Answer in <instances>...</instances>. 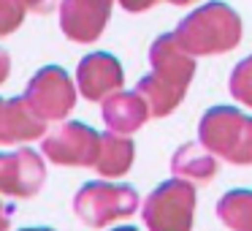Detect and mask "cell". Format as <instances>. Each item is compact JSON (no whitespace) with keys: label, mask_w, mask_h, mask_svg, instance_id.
Instances as JSON below:
<instances>
[{"label":"cell","mask_w":252,"mask_h":231,"mask_svg":"<svg viewBox=\"0 0 252 231\" xmlns=\"http://www.w3.org/2000/svg\"><path fill=\"white\" fill-rule=\"evenodd\" d=\"M195 188L187 180H165L144 201V223L149 231H192Z\"/></svg>","instance_id":"obj_4"},{"label":"cell","mask_w":252,"mask_h":231,"mask_svg":"<svg viewBox=\"0 0 252 231\" xmlns=\"http://www.w3.org/2000/svg\"><path fill=\"white\" fill-rule=\"evenodd\" d=\"M28 8L19 0H0V36H11L22 25Z\"/></svg>","instance_id":"obj_17"},{"label":"cell","mask_w":252,"mask_h":231,"mask_svg":"<svg viewBox=\"0 0 252 231\" xmlns=\"http://www.w3.org/2000/svg\"><path fill=\"white\" fill-rule=\"evenodd\" d=\"M133 158H136V147H133L130 136H120V133H100V153L95 171L100 177H122L130 171Z\"/></svg>","instance_id":"obj_14"},{"label":"cell","mask_w":252,"mask_h":231,"mask_svg":"<svg viewBox=\"0 0 252 231\" xmlns=\"http://www.w3.org/2000/svg\"><path fill=\"white\" fill-rule=\"evenodd\" d=\"M241 33H244L241 17L222 0H212L206 6L195 8L174 30L182 49L190 52L192 57L222 55V52L236 49Z\"/></svg>","instance_id":"obj_2"},{"label":"cell","mask_w":252,"mask_h":231,"mask_svg":"<svg viewBox=\"0 0 252 231\" xmlns=\"http://www.w3.org/2000/svg\"><path fill=\"white\" fill-rule=\"evenodd\" d=\"M19 3L35 14H49V11H55L57 3H63V0H19Z\"/></svg>","instance_id":"obj_18"},{"label":"cell","mask_w":252,"mask_h":231,"mask_svg":"<svg viewBox=\"0 0 252 231\" xmlns=\"http://www.w3.org/2000/svg\"><path fill=\"white\" fill-rule=\"evenodd\" d=\"M111 17V0H63L60 28L76 44H93L106 30Z\"/></svg>","instance_id":"obj_8"},{"label":"cell","mask_w":252,"mask_h":231,"mask_svg":"<svg viewBox=\"0 0 252 231\" xmlns=\"http://www.w3.org/2000/svg\"><path fill=\"white\" fill-rule=\"evenodd\" d=\"M114 231H136V229H130V226H122V229H114Z\"/></svg>","instance_id":"obj_24"},{"label":"cell","mask_w":252,"mask_h":231,"mask_svg":"<svg viewBox=\"0 0 252 231\" xmlns=\"http://www.w3.org/2000/svg\"><path fill=\"white\" fill-rule=\"evenodd\" d=\"M217 218L230 231H252V191H228L217 201Z\"/></svg>","instance_id":"obj_15"},{"label":"cell","mask_w":252,"mask_h":231,"mask_svg":"<svg viewBox=\"0 0 252 231\" xmlns=\"http://www.w3.org/2000/svg\"><path fill=\"white\" fill-rule=\"evenodd\" d=\"M149 117L152 115H149L147 101H144L136 90H133V93L120 90V93L109 95V98L103 101V122L111 133L130 136V133H136Z\"/></svg>","instance_id":"obj_12"},{"label":"cell","mask_w":252,"mask_h":231,"mask_svg":"<svg viewBox=\"0 0 252 231\" xmlns=\"http://www.w3.org/2000/svg\"><path fill=\"white\" fill-rule=\"evenodd\" d=\"M44 180H46V169L38 153L17 150V153L0 155V193L30 198L41 191Z\"/></svg>","instance_id":"obj_9"},{"label":"cell","mask_w":252,"mask_h":231,"mask_svg":"<svg viewBox=\"0 0 252 231\" xmlns=\"http://www.w3.org/2000/svg\"><path fill=\"white\" fill-rule=\"evenodd\" d=\"M198 142L233 166L252 163V117L233 106H212L198 122Z\"/></svg>","instance_id":"obj_3"},{"label":"cell","mask_w":252,"mask_h":231,"mask_svg":"<svg viewBox=\"0 0 252 231\" xmlns=\"http://www.w3.org/2000/svg\"><path fill=\"white\" fill-rule=\"evenodd\" d=\"M44 131L46 122L33 115L25 98H0V144L33 142Z\"/></svg>","instance_id":"obj_11"},{"label":"cell","mask_w":252,"mask_h":231,"mask_svg":"<svg viewBox=\"0 0 252 231\" xmlns=\"http://www.w3.org/2000/svg\"><path fill=\"white\" fill-rule=\"evenodd\" d=\"M138 209V193L130 185H111V182H87L73 196V212L84 226L103 229L114 220L130 218Z\"/></svg>","instance_id":"obj_5"},{"label":"cell","mask_w":252,"mask_h":231,"mask_svg":"<svg viewBox=\"0 0 252 231\" xmlns=\"http://www.w3.org/2000/svg\"><path fill=\"white\" fill-rule=\"evenodd\" d=\"M22 98L28 101V106L38 120H63L71 115L76 104V87L60 66H46L30 79Z\"/></svg>","instance_id":"obj_6"},{"label":"cell","mask_w":252,"mask_h":231,"mask_svg":"<svg viewBox=\"0 0 252 231\" xmlns=\"http://www.w3.org/2000/svg\"><path fill=\"white\" fill-rule=\"evenodd\" d=\"M168 3H174V6H190V3H195V0H168Z\"/></svg>","instance_id":"obj_22"},{"label":"cell","mask_w":252,"mask_h":231,"mask_svg":"<svg viewBox=\"0 0 252 231\" xmlns=\"http://www.w3.org/2000/svg\"><path fill=\"white\" fill-rule=\"evenodd\" d=\"M122 82H125V74H122L120 60L114 55H106V52L87 55L76 68L79 93L87 101H106L109 95L120 93Z\"/></svg>","instance_id":"obj_10"},{"label":"cell","mask_w":252,"mask_h":231,"mask_svg":"<svg viewBox=\"0 0 252 231\" xmlns=\"http://www.w3.org/2000/svg\"><path fill=\"white\" fill-rule=\"evenodd\" d=\"M8 223H11V209L0 201V231H8Z\"/></svg>","instance_id":"obj_21"},{"label":"cell","mask_w":252,"mask_h":231,"mask_svg":"<svg viewBox=\"0 0 252 231\" xmlns=\"http://www.w3.org/2000/svg\"><path fill=\"white\" fill-rule=\"evenodd\" d=\"M152 74L138 82L136 93L147 101L152 117H168L185 101V93L195 74V57L182 49L174 33H165L149 46Z\"/></svg>","instance_id":"obj_1"},{"label":"cell","mask_w":252,"mask_h":231,"mask_svg":"<svg viewBox=\"0 0 252 231\" xmlns=\"http://www.w3.org/2000/svg\"><path fill=\"white\" fill-rule=\"evenodd\" d=\"M41 150L57 166H95L100 153V133L84 122H63L44 136Z\"/></svg>","instance_id":"obj_7"},{"label":"cell","mask_w":252,"mask_h":231,"mask_svg":"<svg viewBox=\"0 0 252 231\" xmlns=\"http://www.w3.org/2000/svg\"><path fill=\"white\" fill-rule=\"evenodd\" d=\"M171 171L174 177L187 182H201L206 185L217 174V155H212L201 142H187L171 158Z\"/></svg>","instance_id":"obj_13"},{"label":"cell","mask_w":252,"mask_h":231,"mask_svg":"<svg viewBox=\"0 0 252 231\" xmlns=\"http://www.w3.org/2000/svg\"><path fill=\"white\" fill-rule=\"evenodd\" d=\"M160 0H120V6L130 14H141V11H149L152 6H158Z\"/></svg>","instance_id":"obj_19"},{"label":"cell","mask_w":252,"mask_h":231,"mask_svg":"<svg viewBox=\"0 0 252 231\" xmlns=\"http://www.w3.org/2000/svg\"><path fill=\"white\" fill-rule=\"evenodd\" d=\"M8 71H11V57L6 49H0V84L8 79Z\"/></svg>","instance_id":"obj_20"},{"label":"cell","mask_w":252,"mask_h":231,"mask_svg":"<svg viewBox=\"0 0 252 231\" xmlns=\"http://www.w3.org/2000/svg\"><path fill=\"white\" fill-rule=\"evenodd\" d=\"M230 95L252 109V55L244 57L230 74Z\"/></svg>","instance_id":"obj_16"},{"label":"cell","mask_w":252,"mask_h":231,"mask_svg":"<svg viewBox=\"0 0 252 231\" xmlns=\"http://www.w3.org/2000/svg\"><path fill=\"white\" fill-rule=\"evenodd\" d=\"M22 231H55V229H22Z\"/></svg>","instance_id":"obj_23"}]
</instances>
